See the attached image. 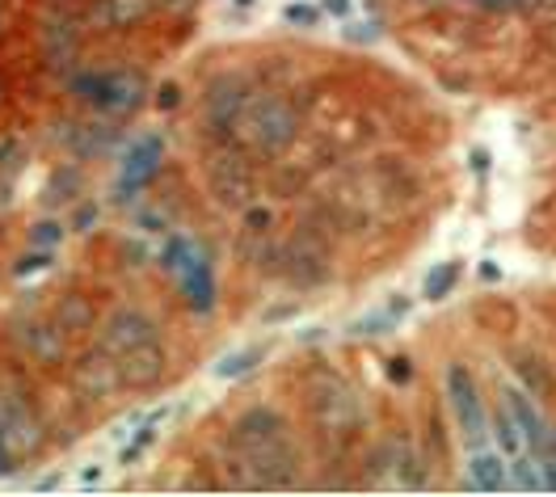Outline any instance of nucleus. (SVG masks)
I'll return each mask as SVG.
<instances>
[{"label":"nucleus","instance_id":"obj_25","mask_svg":"<svg viewBox=\"0 0 556 497\" xmlns=\"http://www.w3.org/2000/svg\"><path fill=\"white\" fill-rule=\"evenodd\" d=\"M17 456H13V451H9V443H4V434H0V481H4V476H13V472H17Z\"/></svg>","mask_w":556,"mask_h":497},{"label":"nucleus","instance_id":"obj_2","mask_svg":"<svg viewBox=\"0 0 556 497\" xmlns=\"http://www.w3.org/2000/svg\"><path fill=\"white\" fill-rule=\"evenodd\" d=\"M143 89H148V76L131 68H80L68 76L72 102L89 106L102 118L136 114L143 106Z\"/></svg>","mask_w":556,"mask_h":497},{"label":"nucleus","instance_id":"obj_18","mask_svg":"<svg viewBox=\"0 0 556 497\" xmlns=\"http://www.w3.org/2000/svg\"><path fill=\"white\" fill-rule=\"evenodd\" d=\"M165 422H169V409H156V413H152L148 422H139V430L131 434V443L123 447V456H118V460H123V463H136L139 456H143V451H148V447L156 443V434H161V426H165Z\"/></svg>","mask_w":556,"mask_h":497},{"label":"nucleus","instance_id":"obj_5","mask_svg":"<svg viewBox=\"0 0 556 497\" xmlns=\"http://www.w3.org/2000/svg\"><path fill=\"white\" fill-rule=\"evenodd\" d=\"M253 93H257V80L249 72L215 76L207 85V93H203V102H199V136H203V143L228 140L237 131V123H241L244 106L253 102Z\"/></svg>","mask_w":556,"mask_h":497},{"label":"nucleus","instance_id":"obj_3","mask_svg":"<svg viewBox=\"0 0 556 497\" xmlns=\"http://www.w3.org/2000/svg\"><path fill=\"white\" fill-rule=\"evenodd\" d=\"M363 481L383 489H421L426 485V456L401 430L380 434L363 456Z\"/></svg>","mask_w":556,"mask_h":497},{"label":"nucleus","instance_id":"obj_13","mask_svg":"<svg viewBox=\"0 0 556 497\" xmlns=\"http://www.w3.org/2000/svg\"><path fill=\"white\" fill-rule=\"evenodd\" d=\"M156 13H161V0H89L80 9L85 26H93V30H131Z\"/></svg>","mask_w":556,"mask_h":497},{"label":"nucleus","instance_id":"obj_22","mask_svg":"<svg viewBox=\"0 0 556 497\" xmlns=\"http://www.w3.org/2000/svg\"><path fill=\"white\" fill-rule=\"evenodd\" d=\"M64 237H68V224H64V219H38L35 232H30V245L55 248L60 241H64Z\"/></svg>","mask_w":556,"mask_h":497},{"label":"nucleus","instance_id":"obj_28","mask_svg":"<svg viewBox=\"0 0 556 497\" xmlns=\"http://www.w3.org/2000/svg\"><path fill=\"white\" fill-rule=\"evenodd\" d=\"M156 106L165 110V106H177V89L169 85V89H161V98H156Z\"/></svg>","mask_w":556,"mask_h":497},{"label":"nucleus","instance_id":"obj_29","mask_svg":"<svg viewBox=\"0 0 556 497\" xmlns=\"http://www.w3.org/2000/svg\"><path fill=\"white\" fill-rule=\"evenodd\" d=\"M325 4H329L333 13H346V9H350V0H325Z\"/></svg>","mask_w":556,"mask_h":497},{"label":"nucleus","instance_id":"obj_6","mask_svg":"<svg viewBox=\"0 0 556 497\" xmlns=\"http://www.w3.org/2000/svg\"><path fill=\"white\" fill-rule=\"evenodd\" d=\"M308 409H313V422L320 430V438H329V443H338V447H346L358 438V430H363V405H358V396L350 392L346 380H338V375H320L313 380V388H308Z\"/></svg>","mask_w":556,"mask_h":497},{"label":"nucleus","instance_id":"obj_17","mask_svg":"<svg viewBox=\"0 0 556 497\" xmlns=\"http://www.w3.org/2000/svg\"><path fill=\"white\" fill-rule=\"evenodd\" d=\"M405 313H409V300H405V295H401V300H388L383 308L367 313L363 320H354V337H380V333H392V329L405 320Z\"/></svg>","mask_w":556,"mask_h":497},{"label":"nucleus","instance_id":"obj_19","mask_svg":"<svg viewBox=\"0 0 556 497\" xmlns=\"http://www.w3.org/2000/svg\"><path fill=\"white\" fill-rule=\"evenodd\" d=\"M93 317H98V313H93V304H89L85 295H64L60 308H55V320H60L68 333H85V329L93 324Z\"/></svg>","mask_w":556,"mask_h":497},{"label":"nucleus","instance_id":"obj_14","mask_svg":"<svg viewBox=\"0 0 556 497\" xmlns=\"http://www.w3.org/2000/svg\"><path fill=\"white\" fill-rule=\"evenodd\" d=\"M114 367H118V384H123V388L148 392L165 380L169 358H165V351H161V342H148V346H136V351L118 355L114 358Z\"/></svg>","mask_w":556,"mask_h":497},{"label":"nucleus","instance_id":"obj_7","mask_svg":"<svg viewBox=\"0 0 556 497\" xmlns=\"http://www.w3.org/2000/svg\"><path fill=\"white\" fill-rule=\"evenodd\" d=\"M443 392H447V405L455 413V430H459V443L464 451H477L493 443V430H489V405L481 396L477 375L468 371V362H447L443 371Z\"/></svg>","mask_w":556,"mask_h":497},{"label":"nucleus","instance_id":"obj_12","mask_svg":"<svg viewBox=\"0 0 556 497\" xmlns=\"http://www.w3.org/2000/svg\"><path fill=\"white\" fill-rule=\"evenodd\" d=\"M161 161H165V140H161V136H139V140L127 148V156H123L114 194H118L123 203L143 194V190L156 181V174H161Z\"/></svg>","mask_w":556,"mask_h":497},{"label":"nucleus","instance_id":"obj_10","mask_svg":"<svg viewBox=\"0 0 556 497\" xmlns=\"http://www.w3.org/2000/svg\"><path fill=\"white\" fill-rule=\"evenodd\" d=\"M9 342L17 346V355L35 367H60L68 362V333L64 324H47V320H30V317H13L9 320Z\"/></svg>","mask_w":556,"mask_h":497},{"label":"nucleus","instance_id":"obj_4","mask_svg":"<svg viewBox=\"0 0 556 497\" xmlns=\"http://www.w3.org/2000/svg\"><path fill=\"white\" fill-rule=\"evenodd\" d=\"M278 279L295 286V291H316L333 279V241L325 228L300 224L295 237H287L278 248Z\"/></svg>","mask_w":556,"mask_h":497},{"label":"nucleus","instance_id":"obj_9","mask_svg":"<svg viewBox=\"0 0 556 497\" xmlns=\"http://www.w3.org/2000/svg\"><path fill=\"white\" fill-rule=\"evenodd\" d=\"M0 434H4V443H9V451L17 460L38 456L42 443H47V426L35 413L30 396L22 388H13V384H0Z\"/></svg>","mask_w":556,"mask_h":497},{"label":"nucleus","instance_id":"obj_20","mask_svg":"<svg viewBox=\"0 0 556 497\" xmlns=\"http://www.w3.org/2000/svg\"><path fill=\"white\" fill-rule=\"evenodd\" d=\"M455 283H459V262H443V266H434L430 275H426V300L430 304H439V300H447L455 291Z\"/></svg>","mask_w":556,"mask_h":497},{"label":"nucleus","instance_id":"obj_11","mask_svg":"<svg viewBox=\"0 0 556 497\" xmlns=\"http://www.w3.org/2000/svg\"><path fill=\"white\" fill-rule=\"evenodd\" d=\"M148 342H161V324L143 308H114L102 320V333H98V351H105L110 358L127 355L136 346H148Z\"/></svg>","mask_w":556,"mask_h":497},{"label":"nucleus","instance_id":"obj_16","mask_svg":"<svg viewBox=\"0 0 556 497\" xmlns=\"http://www.w3.org/2000/svg\"><path fill=\"white\" fill-rule=\"evenodd\" d=\"M72 384L80 396H89V400H105L110 392H118V367H114V358L105 355V351H93V355L76 358L72 362Z\"/></svg>","mask_w":556,"mask_h":497},{"label":"nucleus","instance_id":"obj_23","mask_svg":"<svg viewBox=\"0 0 556 497\" xmlns=\"http://www.w3.org/2000/svg\"><path fill=\"white\" fill-rule=\"evenodd\" d=\"M455 4H468L481 13H531V0H455Z\"/></svg>","mask_w":556,"mask_h":497},{"label":"nucleus","instance_id":"obj_24","mask_svg":"<svg viewBox=\"0 0 556 497\" xmlns=\"http://www.w3.org/2000/svg\"><path fill=\"white\" fill-rule=\"evenodd\" d=\"M47 266H51V248H47V253H26V257H22V266H17V279L38 275V270H47Z\"/></svg>","mask_w":556,"mask_h":497},{"label":"nucleus","instance_id":"obj_8","mask_svg":"<svg viewBox=\"0 0 556 497\" xmlns=\"http://www.w3.org/2000/svg\"><path fill=\"white\" fill-rule=\"evenodd\" d=\"M161 266L177 279L181 300H186L194 313L207 317L211 308H215V270H211L207 253H199L186 237H169L165 248H161Z\"/></svg>","mask_w":556,"mask_h":497},{"label":"nucleus","instance_id":"obj_26","mask_svg":"<svg viewBox=\"0 0 556 497\" xmlns=\"http://www.w3.org/2000/svg\"><path fill=\"white\" fill-rule=\"evenodd\" d=\"M287 22H304V26H313L316 9L313 4H287Z\"/></svg>","mask_w":556,"mask_h":497},{"label":"nucleus","instance_id":"obj_27","mask_svg":"<svg viewBox=\"0 0 556 497\" xmlns=\"http://www.w3.org/2000/svg\"><path fill=\"white\" fill-rule=\"evenodd\" d=\"M409 375H414V367H409V358H392V380H401V384H405Z\"/></svg>","mask_w":556,"mask_h":497},{"label":"nucleus","instance_id":"obj_21","mask_svg":"<svg viewBox=\"0 0 556 497\" xmlns=\"http://www.w3.org/2000/svg\"><path fill=\"white\" fill-rule=\"evenodd\" d=\"M266 358V346H249V351H237V355H228L219 362V375L224 380H241L249 371H257V362Z\"/></svg>","mask_w":556,"mask_h":497},{"label":"nucleus","instance_id":"obj_15","mask_svg":"<svg viewBox=\"0 0 556 497\" xmlns=\"http://www.w3.org/2000/svg\"><path fill=\"white\" fill-rule=\"evenodd\" d=\"M464 489H472V494H502V489H510V463H506V456L493 443L468 451V460H464Z\"/></svg>","mask_w":556,"mask_h":497},{"label":"nucleus","instance_id":"obj_1","mask_svg":"<svg viewBox=\"0 0 556 497\" xmlns=\"http://www.w3.org/2000/svg\"><path fill=\"white\" fill-rule=\"evenodd\" d=\"M300 123H304L300 102L287 98L282 89H266V93H253V102L244 106L232 136L253 156H278V152H287L295 143Z\"/></svg>","mask_w":556,"mask_h":497}]
</instances>
